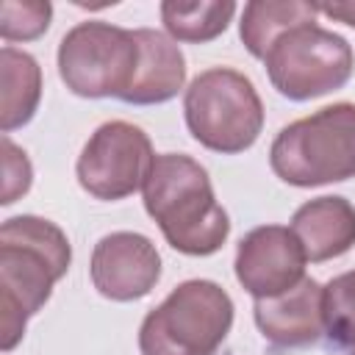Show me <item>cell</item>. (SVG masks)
Masks as SVG:
<instances>
[{"instance_id":"6da1fadb","label":"cell","mask_w":355,"mask_h":355,"mask_svg":"<svg viewBox=\"0 0 355 355\" xmlns=\"http://www.w3.org/2000/svg\"><path fill=\"white\" fill-rule=\"evenodd\" d=\"M72 247L67 233L42 216H11L0 227V344L11 352L67 275Z\"/></svg>"},{"instance_id":"7a4b0ae2","label":"cell","mask_w":355,"mask_h":355,"mask_svg":"<svg viewBox=\"0 0 355 355\" xmlns=\"http://www.w3.org/2000/svg\"><path fill=\"white\" fill-rule=\"evenodd\" d=\"M141 200L166 244L183 255H214L230 236L227 211L216 202L205 166L186 153L155 155Z\"/></svg>"},{"instance_id":"3957f363","label":"cell","mask_w":355,"mask_h":355,"mask_svg":"<svg viewBox=\"0 0 355 355\" xmlns=\"http://www.w3.org/2000/svg\"><path fill=\"white\" fill-rule=\"evenodd\" d=\"M269 166L297 189L355 178V103H333L286 125L269 147Z\"/></svg>"},{"instance_id":"277c9868","label":"cell","mask_w":355,"mask_h":355,"mask_svg":"<svg viewBox=\"0 0 355 355\" xmlns=\"http://www.w3.org/2000/svg\"><path fill=\"white\" fill-rule=\"evenodd\" d=\"M233 300L214 280H186L139 327L141 355H214L233 327Z\"/></svg>"},{"instance_id":"5b68a950","label":"cell","mask_w":355,"mask_h":355,"mask_svg":"<svg viewBox=\"0 0 355 355\" xmlns=\"http://www.w3.org/2000/svg\"><path fill=\"white\" fill-rule=\"evenodd\" d=\"M186 128L211 153L250 150L263 130V103L252 80L230 67L200 72L183 94Z\"/></svg>"},{"instance_id":"8992f818","label":"cell","mask_w":355,"mask_h":355,"mask_svg":"<svg viewBox=\"0 0 355 355\" xmlns=\"http://www.w3.org/2000/svg\"><path fill=\"white\" fill-rule=\"evenodd\" d=\"M269 83L286 100L305 103L338 92L355 72L349 42L316 22L286 31L263 58Z\"/></svg>"},{"instance_id":"52a82bcc","label":"cell","mask_w":355,"mask_h":355,"mask_svg":"<svg viewBox=\"0 0 355 355\" xmlns=\"http://www.w3.org/2000/svg\"><path fill=\"white\" fill-rule=\"evenodd\" d=\"M55 58L58 75L72 94L122 100L139 67V42L128 28L86 19L64 33Z\"/></svg>"},{"instance_id":"ba28073f","label":"cell","mask_w":355,"mask_h":355,"mask_svg":"<svg viewBox=\"0 0 355 355\" xmlns=\"http://www.w3.org/2000/svg\"><path fill=\"white\" fill-rule=\"evenodd\" d=\"M153 161L155 153L150 136L133 122L111 119L103 122L83 144L75 175L83 191L97 200L116 202L141 191Z\"/></svg>"},{"instance_id":"9c48e42d","label":"cell","mask_w":355,"mask_h":355,"mask_svg":"<svg viewBox=\"0 0 355 355\" xmlns=\"http://www.w3.org/2000/svg\"><path fill=\"white\" fill-rule=\"evenodd\" d=\"M308 255L291 227L261 225L252 227L236 247V280L252 300L277 297L305 277Z\"/></svg>"},{"instance_id":"30bf717a","label":"cell","mask_w":355,"mask_h":355,"mask_svg":"<svg viewBox=\"0 0 355 355\" xmlns=\"http://www.w3.org/2000/svg\"><path fill=\"white\" fill-rule=\"evenodd\" d=\"M92 286L111 302H133L147 297L161 277V255L155 244L133 230L103 236L92 250Z\"/></svg>"},{"instance_id":"8fae6325","label":"cell","mask_w":355,"mask_h":355,"mask_svg":"<svg viewBox=\"0 0 355 355\" xmlns=\"http://www.w3.org/2000/svg\"><path fill=\"white\" fill-rule=\"evenodd\" d=\"M252 316L261 336L277 347L316 344L324 333L322 283H316L313 277H302L294 288L277 297L255 300Z\"/></svg>"},{"instance_id":"7c38bea8","label":"cell","mask_w":355,"mask_h":355,"mask_svg":"<svg viewBox=\"0 0 355 355\" xmlns=\"http://www.w3.org/2000/svg\"><path fill=\"white\" fill-rule=\"evenodd\" d=\"M288 227L311 263L333 261L355 247V205L338 194L316 197L294 211Z\"/></svg>"},{"instance_id":"4fadbf2b","label":"cell","mask_w":355,"mask_h":355,"mask_svg":"<svg viewBox=\"0 0 355 355\" xmlns=\"http://www.w3.org/2000/svg\"><path fill=\"white\" fill-rule=\"evenodd\" d=\"M139 42V67L125 103L130 105H158L172 100L186 83V58L180 44L153 28H136Z\"/></svg>"},{"instance_id":"5bb4252c","label":"cell","mask_w":355,"mask_h":355,"mask_svg":"<svg viewBox=\"0 0 355 355\" xmlns=\"http://www.w3.org/2000/svg\"><path fill=\"white\" fill-rule=\"evenodd\" d=\"M0 128L8 136L11 130L28 125L42 100V67L39 61L6 44L0 50Z\"/></svg>"},{"instance_id":"9a60e30c","label":"cell","mask_w":355,"mask_h":355,"mask_svg":"<svg viewBox=\"0 0 355 355\" xmlns=\"http://www.w3.org/2000/svg\"><path fill=\"white\" fill-rule=\"evenodd\" d=\"M316 3L305 0H252L241 11L239 36L252 58H266L269 47L291 28L316 22Z\"/></svg>"},{"instance_id":"2e32d148","label":"cell","mask_w":355,"mask_h":355,"mask_svg":"<svg viewBox=\"0 0 355 355\" xmlns=\"http://www.w3.org/2000/svg\"><path fill=\"white\" fill-rule=\"evenodd\" d=\"M236 3L230 0H200V3H178L166 0L161 3V22L166 36L175 42L189 44H205L214 42L227 31L233 22Z\"/></svg>"},{"instance_id":"e0dca14e","label":"cell","mask_w":355,"mask_h":355,"mask_svg":"<svg viewBox=\"0 0 355 355\" xmlns=\"http://www.w3.org/2000/svg\"><path fill=\"white\" fill-rule=\"evenodd\" d=\"M324 333L344 349H355V269L336 275L322 286Z\"/></svg>"},{"instance_id":"ac0fdd59","label":"cell","mask_w":355,"mask_h":355,"mask_svg":"<svg viewBox=\"0 0 355 355\" xmlns=\"http://www.w3.org/2000/svg\"><path fill=\"white\" fill-rule=\"evenodd\" d=\"M53 6L47 0H3L0 3V36L3 42H33L47 33Z\"/></svg>"},{"instance_id":"d6986e66","label":"cell","mask_w":355,"mask_h":355,"mask_svg":"<svg viewBox=\"0 0 355 355\" xmlns=\"http://www.w3.org/2000/svg\"><path fill=\"white\" fill-rule=\"evenodd\" d=\"M33 183V166L25 155V150H19L6 133H3V205L17 202L22 194H28Z\"/></svg>"},{"instance_id":"ffe728a7","label":"cell","mask_w":355,"mask_h":355,"mask_svg":"<svg viewBox=\"0 0 355 355\" xmlns=\"http://www.w3.org/2000/svg\"><path fill=\"white\" fill-rule=\"evenodd\" d=\"M316 11L336 19V22H344L349 28H355V0H338V3H316Z\"/></svg>"},{"instance_id":"44dd1931","label":"cell","mask_w":355,"mask_h":355,"mask_svg":"<svg viewBox=\"0 0 355 355\" xmlns=\"http://www.w3.org/2000/svg\"><path fill=\"white\" fill-rule=\"evenodd\" d=\"M352 355H355V349H352Z\"/></svg>"}]
</instances>
